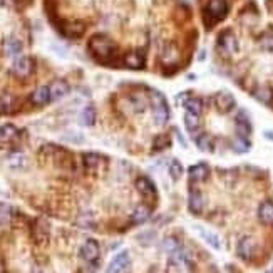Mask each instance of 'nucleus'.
Listing matches in <instances>:
<instances>
[{"mask_svg":"<svg viewBox=\"0 0 273 273\" xmlns=\"http://www.w3.org/2000/svg\"><path fill=\"white\" fill-rule=\"evenodd\" d=\"M89 51L98 60H109L114 55V42L103 34H96L89 41Z\"/></svg>","mask_w":273,"mask_h":273,"instance_id":"nucleus-1","label":"nucleus"},{"mask_svg":"<svg viewBox=\"0 0 273 273\" xmlns=\"http://www.w3.org/2000/svg\"><path fill=\"white\" fill-rule=\"evenodd\" d=\"M151 98H153V108H154V121H156V124L163 126L169 119V108L168 104H166L164 96H163L160 91H151Z\"/></svg>","mask_w":273,"mask_h":273,"instance_id":"nucleus-2","label":"nucleus"},{"mask_svg":"<svg viewBox=\"0 0 273 273\" xmlns=\"http://www.w3.org/2000/svg\"><path fill=\"white\" fill-rule=\"evenodd\" d=\"M81 258L84 260L86 263H96L99 260V245L96 240H87L84 245L81 246Z\"/></svg>","mask_w":273,"mask_h":273,"instance_id":"nucleus-3","label":"nucleus"},{"mask_svg":"<svg viewBox=\"0 0 273 273\" xmlns=\"http://www.w3.org/2000/svg\"><path fill=\"white\" fill-rule=\"evenodd\" d=\"M218 47H219V51H221L223 54L231 55V54H235V52L238 51V41H236V37L231 32H224V34L219 35Z\"/></svg>","mask_w":273,"mask_h":273,"instance_id":"nucleus-4","label":"nucleus"},{"mask_svg":"<svg viewBox=\"0 0 273 273\" xmlns=\"http://www.w3.org/2000/svg\"><path fill=\"white\" fill-rule=\"evenodd\" d=\"M127 267H129V253L121 252L111 260L106 273H122V272H126Z\"/></svg>","mask_w":273,"mask_h":273,"instance_id":"nucleus-5","label":"nucleus"},{"mask_svg":"<svg viewBox=\"0 0 273 273\" xmlns=\"http://www.w3.org/2000/svg\"><path fill=\"white\" fill-rule=\"evenodd\" d=\"M235 104H236L235 98H233L230 92H226V91H221V92H218V94L215 96V106L218 108L219 112H230L231 109L235 108Z\"/></svg>","mask_w":273,"mask_h":273,"instance_id":"nucleus-6","label":"nucleus"},{"mask_svg":"<svg viewBox=\"0 0 273 273\" xmlns=\"http://www.w3.org/2000/svg\"><path fill=\"white\" fill-rule=\"evenodd\" d=\"M255 250H257V243L252 236H243L240 241H238V257L243 258V260H252L253 255H255Z\"/></svg>","mask_w":273,"mask_h":273,"instance_id":"nucleus-7","label":"nucleus"},{"mask_svg":"<svg viewBox=\"0 0 273 273\" xmlns=\"http://www.w3.org/2000/svg\"><path fill=\"white\" fill-rule=\"evenodd\" d=\"M19 136V129L14 124L0 126V148H8Z\"/></svg>","mask_w":273,"mask_h":273,"instance_id":"nucleus-8","label":"nucleus"},{"mask_svg":"<svg viewBox=\"0 0 273 273\" xmlns=\"http://www.w3.org/2000/svg\"><path fill=\"white\" fill-rule=\"evenodd\" d=\"M136 188L146 200H154V196H156V186L146 176H141V178L136 179Z\"/></svg>","mask_w":273,"mask_h":273,"instance_id":"nucleus-9","label":"nucleus"},{"mask_svg":"<svg viewBox=\"0 0 273 273\" xmlns=\"http://www.w3.org/2000/svg\"><path fill=\"white\" fill-rule=\"evenodd\" d=\"M82 160H84V168L89 171V173H98L106 163L104 158L98 153H86L84 156H82Z\"/></svg>","mask_w":273,"mask_h":273,"instance_id":"nucleus-10","label":"nucleus"},{"mask_svg":"<svg viewBox=\"0 0 273 273\" xmlns=\"http://www.w3.org/2000/svg\"><path fill=\"white\" fill-rule=\"evenodd\" d=\"M12 70H14L15 76L19 77H27L30 72H32V60L29 57L22 55V57H17L14 60V65H12Z\"/></svg>","mask_w":273,"mask_h":273,"instance_id":"nucleus-11","label":"nucleus"},{"mask_svg":"<svg viewBox=\"0 0 273 273\" xmlns=\"http://www.w3.org/2000/svg\"><path fill=\"white\" fill-rule=\"evenodd\" d=\"M206 10H208L210 17H213V20H219L226 15L228 3H226V0H211Z\"/></svg>","mask_w":273,"mask_h":273,"instance_id":"nucleus-12","label":"nucleus"},{"mask_svg":"<svg viewBox=\"0 0 273 273\" xmlns=\"http://www.w3.org/2000/svg\"><path fill=\"white\" fill-rule=\"evenodd\" d=\"M188 208H189V211H191L193 215H200L201 211H203L205 200H203V195H201V191H198V189H191V191H189Z\"/></svg>","mask_w":273,"mask_h":273,"instance_id":"nucleus-13","label":"nucleus"},{"mask_svg":"<svg viewBox=\"0 0 273 273\" xmlns=\"http://www.w3.org/2000/svg\"><path fill=\"white\" fill-rule=\"evenodd\" d=\"M49 89H51V99L52 101H59V99H62L64 96L69 94L70 87H69L67 82L62 81V79H57V81H54L49 86Z\"/></svg>","mask_w":273,"mask_h":273,"instance_id":"nucleus-14","label":"nucleus"},{"mask_svg":"<svg viewBox=\"0 0 273 273\" xmlns=\"http://www.w3.org/2000/svg\"><path fill=\"white\" fill-rule=\"evenodd\" d=\"M30 101H32V104H35V106H46L51 101V89H49V86L37 87V89L32 92V96H30Z\"/></svg>","mask_w":273,"mask_h":273,"instance_id":"nucleus-15","label":"nucleus"},{"mask_svg":"<svg viewBox=\"0 0 273 273\" xmlns=\"http://www.w3.org/2000/svg\"><path fill=\"white\" fill-rule=\"evenodd\" d=\"M258 218L263 224H273V201L267 200L260 205L258 208Z\"/></svg>","mask_w":273,"mask_h":273,"instance_id":"nucleus-16","label":"nucleus"},{"mask_svg":"<svg viewBox=\"0 0 273 273\" xmlns=\"http://www.w3.org/2000/svg\"><path fill=\"white\" fill-rule=\"evenodd\" d=\"M34 238L37 243H46L49 240V224L44 219H37L34 224Z\"/></svg>","mask_w":273,"mask_h":273,"instance_id":"nucleus-17","label":"nucleus"},{"mask_svg":"<svg viewBox=\"0 0 273 273\" xmlns=\"http://www.w3.org/2000/svg\"><path fill=\"white\" fill-rule=\"evenodd\" d=\"M210 176V168L205 164V163H200V164H195L189 168V179L191 181H205L206 178Z\"/></svg>","mask_w":273,"mask_h":273,"instance_id":"nucleus-18","label":"nucleus"},{"mask_svg":"<svg viewBox=\"0 0 273 273\" xmlns=\"http://www.w3.org/2000/svg\"><path fill=\"white\" fill-rule=\"evenodd\" d=\"M195 230H196L198 233H200L201 238H203L210 246H213L215 250H219V248H221V243H219L218 235H215L213 231L206 230V228H203V226H195Z\"/></svg>","mask_w":273,"mask_h":273,"instance_id":"nucleus-19","label":"nucleus"},{"mask_svg":"<svg viewBox=\"0 0 273 273\" xmlns=\"http://www.w3.org/2000/svg\"><path fill=\"white\" fill-rule=\"evenodd\" d=\"M3 52L10 57L19 55L22 52V42L15 37H7L5 41H3Z\"/></svg>","mask_w":273,"mask_h":273,"instance_id":"nucleus-20","label":"nucleus"},{"mask_svg":"<svg viewBox=\"0 0 273 273\" xmlns=\"http://www.w3.org/2000/svg\"><path fill=\"white\" fill-rule=\"evenodd\" d=\"M17 109V99L10 94L0 96V114H10Z\"/></svg>","mask_w":273,"mask_h":273,"instance_id":"nucleus-21","label":"nucleus"},{"mask_svg":"<svg viewBox=\"0 0 273 273\" xmlns=\"http://www.w3.org/2000/svg\"><path fill=\"white\" fill-rule=\"evenodd\" d=\"M149 215H151V210L144 205H139L138 208L133 211V215H131V221H133V224H143L144 221L149 219Z\"/></svg>","mask_w":273,"mask_h":273,"instance_id":"nucleus-22","label":"nucleus"},{"mask_svg":"<svg viewBox=\"0 0 273 273\" xmlns=\"http://www.w3.org/2000/svg\"><path fill=\"white\" fill-rule=\"evenodd\" d=\"M236 129H238L240 136H245V138L252 133V124H250V119L246 117L245 112H240L236 116Z\"/></svg>","mask_w":273,"mask_h":273,"instance_id":"nucleus-23","label":"nucleus"},{"mask_svg":"<svg viewBox=\"0 0 273 273\" xmlns=\"http://www.w3.org/2000/svg\"><path fill=\"white\" fill-rule=\"evenodd\" d=\"M79 122H81L82 126H92L96 122V109L92 108V106H86L84 109H82L81 116H79Z\"/></svg>","mask_w":273,"mask_h":273,"instance_id":"nucleus-24","label":"nucleus"},{"mask_svg":"<svg viewBox=\"0 0 273 273\" xmlns=\"http://www.w3.org/2000/svg\"><path fill=\"white\" fill-rule=\"evenodd\" d=\"M184 124H186L188 131L195 133V131L200 127V114H195L191 111H186L184 112Z\"/></svg>","mask_w":273,"mask_h":273,"instance_id":"nucleus-25","label":"nucleus"},{"mask_svg":"<svg viewBox=\"0 0 273 273\" xmlns=\"http://www.w3.org/2000/svg\"><path fill=\"white\" fill-rule=\"evenodd\" d=\"M82 32H84V24L81 22H70V24L64 25V34L69 37H79Z\"/></svg>","mask_w":273,"mask_h":273,"instance_id":"nucleus-26","label":"nucleus"},{"mask_svg":"<svg viewBox=\"0 0 273 273\" xmlns=\"http://www.w3.org/2000/svg\"><path fill=\"white\" fill-rule=\"evenodd\" d=\"M124 62L127 67L131 69H141L143 67V57H141V54H138V52H131V54L126 55Z\"/></svg>","mask_w":273,"mask_h":273,"instance_id":"nucleus-27","label":"nucleus"},{"mask_svg":"<svg viewBox=\"0 0 273 273\" xmlns=\"http://www.w3.org/2000/svg\"><path fill=\"white\" fill-rule=\"evenodd\" d=\"M255 98H257L260 103H263V104H270L272 99H273L272 89L270 87H258V89L255 91Z\"/></svg>","mask_w":273,"mask_h":273,"instance_id":"nucleus-28","label":"nucleus"},{"mask_svg":"<svg viewBox=\"0 0 273 273\" xmlns=\"http://www.w3.org/2000/svg\"><path fill=\"white\" fill-rule=\"evenodd\" d=\"M7 163H8V166H10V168L19 169V168H22V166L25 164V156L22 153H14V154H10V156H8Z\"/></svg>","mask_w":273,"mask_h":273,"instance_id":"nucleus-29","label":"nucleus"},{"mask_svg":"<svg viewBox=\"0 0 273 273\" xmlns=\"http://www.w3.org/2000/svg\"><path fill=\"white\" fill-rule=\"evenodd\" d=\"M169 176L174 179V181H178L179 178L183 176V166H181V163H179L178 160H173L169 163Z\"/></svg>","mask_w":273,"mask_h":273,"instance_id":"nucleus-30","label":"nucleus"},{"mask_svg":"<svg viewBox=\"0 0 273 273\" xmlns=\"http://www.w3.org/2000/svg\"><path fill=\"white\" fill-rule=\"evenodd\" d=\"M233 149H235L236 153H246L250 149L248 139H246L245 136H238V138L233 141Z\"/></svg>","mask_w":273,"mask_h":273,"instance_id":"nucleus-31","label":"nucleus"},{"mask_svg":"<svg viewBox=\"0 0 273 273\" xmlns=\"http://www.w3.org/2000/svg\"><path fill=\"white\" fill-rule=\"evenodd\" d=\"M184 109L195 112V114H201V111H203V104H201L200 99H188L186 103H184Z\"/></svg>","mask_w":273,"mask_h":273,"instance_id":"nucleus-32","label":"nucleus"},{"mask_svg":"<svg viewBox=\"0 0 273 273\" xmlns=\"http://www.w3.org/2000/svg\"><path fill=\"white\" fill-rule=\"evenodd\" d=\"M196 146L201 149V151H211V138L208 134H201L196 138Z\"/></svg>","mask_w":273,"mask_h":273,"instance_id":"nucleus-33","label":"nucleus"},{"mask_svg":"<svg viewBox=\"0 0 273 273\" xmlns=\"http://www.w3.org/2000/svg\"><path fill=\"white\" fill-rule=\"evenodd\" d=\"M179 246H181V245H179L178 240L173 238V236H169V238H166L164 241H163V250H164L166 253H169V255L173 253V252H176Z\"/></svg>","mask_w":273,"mask_h":273,"instance_id":"nucleus-34","label":"nucleus"},{"mask_svg":"<svg viewBox=\"0 0 273 273\" xmlns=\"http://www.w3.org/2000/svg\"><path fill=\"white\" fill-rule=\"evenodd\" d=\"M12 219V208L7 205H0V224H7Z\"/></svg>","mask_w":273,"mask_h":273,"instance_id":"nucleus-35","label":"nucleus"},{"mask_svg":"<svg viewBox=\"0 0 273 273\" xmlns=\"http://www.w3.org/2000/svg\"><path fill=\"white\" fill-rule=\"evenodd\" d=\"M133 106L136 108V111L138 112H144L146 111V99H144L141 94H136V96H133Z\"/></svg>","mask_w":273,"mask_h":273,"instance_id":"nucleus-36","label":"nucleus"},{"mask_svg":"<svg viewBox=\"0 0 273 273\" xmlns=\"http://www.w3.org/2000/svg\"><path fill=\"white\" fill-rule=\"evenodd\" d=\"M169 146V138L168 136H158L156 139H154V149L156 151H161V149H164V148H168Z\"/></svg>","mask_w":273,"mask_h":273,"instance_id":"nucleus-37","label":"nucleus"},{"mask_svg":"<svg viewBox=\"0 0 273 273\" xmlns=\"http://www.w3.org/2000/svg\"><path fill=\"white\" fill-rule=\"evenodd\" d=\"M260 46L265 51H273V34H265L260 39Z\"/></svg>","mask_w":273,"mask_h":273,"instance_id":"nucleus-38","label":"nucleus"},{"mask_svg":"<svg viewBox=\"0 0 273 273\" xmlns=\"http://www.w3.org/2000/svg\"><path fill=\"white\" fill-rule=\"evenodd\" d=\"M267 273H273V268H272V270H270V272H267Z\"/></svg>","mask_w":273,"mask_h":273,"instance_id":"nucleus-39","label":"nucleus"}]
</instances>
